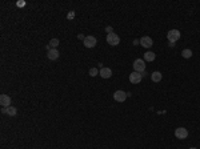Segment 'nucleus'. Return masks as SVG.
Instances as JSON below:
<instances>
[{
	"mask_svg": "<svg viewBox=\"0 0 200 149\" xmlns=\"http://www.w3.org/2000/svg\"><path fill=\"white\" fill-rule=\"evenodd\" d=\"M167 37H168V40L171 41L172 44L175 43V41H177L180 39V32L179 29H171V31H168V33H167Z\"/></svg>",
	"mask_w": 200,
	"mask_h": 149,
	"instance_id": "nucleus-2",
	"label": "nucleus"
},
{
	"mask_svg": "<svg viewBox=\"0 0 200 149\" xmlns=\"http://www.w3.org/2000/svg\"><path fill=\"white\" fill-rule=\"evenodd\" d=\"M6 113L8 116H16V113H18V111H16V108L15 106H8V108H6Z\"/></svg>",
	"mask_w": 200,
	"mask_h": 149,
	"instance_id": "nucleus-14",
	"label": "nucleus"
},
{
	"mask_svg": "<svg viewBox=\"0 0 200 149\" xmlns=\"http://www.w3.org/2000/svg\"><path fill=\"white\" fill-rule=\"evenodd\" d=\"M133 44H135V45H137V44H140V40H135V41H133Z\"/></svg>",
	"mask_w": 200,
	"mask_h": 149,
	"instance_id": "nucleus-21",
	"label": "nucleus"
},
{
	"mask_svg": "<svg viewBox=\"0 0 200 149\" xmlns=\"http://www.w3.org/2000/svg\"><path fill=\"white\" fill-rule=\"evenodd\" d=\"M133 69H135V72H139V73L144 72L145 71V61L142 60V59H136V60L133 61Z\"/></svg>",
	"mask_w": 200,
	"mask_h": 149,
	"instance_id": "nucleus-1",
	"label": "nucleus"
},
{
	"mask_svg": "<svg viewBox=\"0 0 200 149\" xmlns=\"http://www.w3.org/2000/svg\"><path fill=\"white\" fill-rule=\"evenodd\" d=\"M26 1H24V0H19V1H18V3H16V6H18L19 7V8H23V7H26Z\"/></svg>",
	"mask_w": 200,
	"mask_h": 149,
	"instance_id": "nucleus-18",
	"label": "nucleus"
},
{
	"mask_svg": "<svg viewBox=\"0 0 200 149\" xmlns=\"http://www.w3.org/2000/svg\"><path fill=\"white\" fill-rule=\"evenodd\" d=\"M98 73H99V71H98L96 68H91V69H90V76H92V77H95Z\"/></svg>",
	"mask_w": 200,
	"mask_h": 149,
	"instance_id": "nucleus-17",
	"label": "nucleus"
},
{
	"mask_svg": "<svg viewBox=\"0 0 200 149\" xmlns=\"http://www.w3.org/2000/svg\"><path fill=\"white\" fill-rule=\"evenodd\" d=\"M162 73L160 72H154V73L151 74V79H152V81H155V83H159L160 80H162Z\"/></svg>",
	"mask_w": 200,
	"mask_h": 149,
	"instance_id": "nucleus-13",
	"label": "nucleus"
},
{
	"mask_svg": "<svg viewBox=\"0 0 200 149\" xmlns=\"http://www.w3.org/2000/svg\"><path fill=\"white\" fill-rule=\"evenodd\" d=\"M175 136L179 140H184V138L188 137V131L186 128H176L175 129Z\"/></svg>",
	"mask_w": 200,
	"mask_h": 149,
	"instance_id": "nucleus-4",
	"label": "nucleus"
},
{
	"mask_svg": "<svg viewBox=\"0 0 200 149\" xmlns=\"http://www.w3.org/2000/svg\"><path fill=\"white\" fill-rule=\"evenodd\" d=\"M181 56L184 59L192 57V51H191V49H183V51H181Z\"/></svg>",
	"mask_w": 200,
	"mask_h": 149,
	"instance_id": "nucleus-15",
	"label": "nucleus"
},
{
	"mask_svg": "<svg viewBox=\"0 0 200 149\" xmlns=\"http://www.w3.org/2000/svg\"><path fill=\"white\" fill-rule=\"evenodd\" d=\"M142 79H143V76L139 72H132V73L130 74V81L132 84H139L140 81H142Z\"/></svg>",
	"mask_w": 200,
	"mask_h": 149,
	"instance_id": "nucleus-7",
	"label": "nucleus"
},
{
	"mask_svg": "<svg viewBox=\"0 0 200 149\" xmlns=\"http://www.w3.org/2000/svg\"><path fill=\"white\" fill-rule=\"evenodd\" d=\"M189 149H196V148H189Z\"/></svg>",
	"mask_w": 200,
	"mask_h": 149,
	"instance_id": "nucleus-22",
	"label": "nucleus"
},
{
	"mask_svg": "<svg viewBox=\"0 0 200 149\" xmlns=\"http://www.w3.org/2000/svg\"><path fill=\"white\" fill-rule=\"evenodd\" d=\"M107 43L110 44V45H117V44L120 43V37L117 36L115 32H112V33H108V35H107Z\"/></svg>",
	"mask_w": 200,
	"mask_h": 149,
	"instance_id": "nucleus-3",
	"label": "nucleus"
},
{
	"mask_svg": "<svg viewBox=\"0 0 200 149\" xmlns=\"http://www.w3.org/2000/svg\"><path fill=\"white\" fill-rule=\"evenodd\" d=\"M155 57H156L155 52L148 51V52H145V53H144V60H145V61H154Z\"/></svg>",
	"mask_w": 200,
	"mask_h": 149,
	"instance_id": "nucleus-12",
	"label": "nucleus"
},
{
	"mask_svg": "<svg viewBox=\"0 0 200 149\" xmlns=\"http://www.w3.org/2000/svg\"><path fill=\"white\" fill-rule=\"evenodd\" d=\"M59 44L60 43H59L58 39H52V40L49 41V47H51V48H55V49H56V47H58Z\"/></svg>",
	"mask_w": 200,
	"mask_h": 149,
	"instance_id": "nucleus-16",
	"label": "nucleus"
},
{
	"mask_svg": "<svg viewBox=\"0 0 200 149\" xmlns=\"http://www.w3.org/2000/svg\"><path fill=\"white\" fill-rule=\"evenodd\" d=\"M0 104H1V106L3 108H8V106H11V97H9L8 95H1L0 96Z\"/></svg>",
	"mask_w": 200,
	"mask_h": 149,
	"instance_id": "nucleus-9",
	"label": "nucleus"
},
{
	"mask_svg": "<svg viewBox=\"0 0 200 149\" xmlns=\"http://www.w3.org/2000/svg\"><path fill=\"white\" fill-rule=\"evenodd\" d=\"M96 45V37L93 36H85L84 37V47L85 48H93Z\"/></svg>",
	"mask_w": 200,
	"mask_h": 149,
	"instance_id": "nucleus-6",
	"label": "nucleus"
},
{
	"mask_svg": "<svg viewBox=\"0 0 200 149\" xmlns=\"http://www.w3.org/2000/svg\"><path fill=\"white\" fill-rule=\"evenodd\" d=\"M59 56H60V52L55 48H51L48 52H47V57H48L49 60H58Z\"/></svg>",
	"mask_w": 200,
	"mask_h": 149,
	"instance_id": "nucleus-8",
	"label": "nucleus"
},
{
	"mask_svg": "<svg viewBox=\"0 0 200 149\" xmlns=\"http://www.w3.org/2000/svg\"><path fill=\"white\" fill-rule=\"evenodd\" d=\"M105 29H107V32H108V33H112V28H111V27H107V28H105Z\"/></svg>",
	"mask_w": 200,
	"mask_h": 149,
	"instance_id": "nucleus-20",
	"label": "nucleus"
},
{
	"mask_svg": "<svg viewBox=\"0 0 200 149\" xmlns=\"http://www.w3.org/2000/svg\"><path fill=\"white\" fill-rule=\"evenodd\" d=\"M113 99H115V101H117V103H124L125 99H127V95H125L124 91H116L115 93H113Z\"/></svg>",
	"mask_w": 200,
	"mask_h": 149,
	"instance_id": "nucleus-5",
	"label": "nucleus"
},
{
	"mask_svg": "<svg viewBox=\"0 0 200 149\" xmlns=\"http://www.w3.org/2000/svg\"><path fill=\"white\" fill-rule=\"evenodd\" d=\"M73 17H75V12L70 11V12H68V15H67V19H68V20H72Z\"/></svg>",
	"mask_w": 200,
	"mask_h": 149,
	"instance_id": "nucleus-19",
	"label": "nucleus"
},
{
	"mask_svg": "<svg viewBox=\"0 0 200 149\" xmlns=\"http://www.w3.org/2000/svg\"><path fill=\"white\" fill-rule=\"evenodd\" d=\"M140 44H142L144 48H151V47L154 45V41H152V39L149 36H144L140 39Z\"/></svg>",
	"mask_w": 200,
	"mask_h": 149,
	"instance_id": "nucleus-10",
	"label": "nucleus"
},
{
	"mask_svg": "<svg viewBox=\"0 0 200 149\" xmlns=\"http://www.w3.org/2000/svg\"><path fill=\"white\" fill-rule=\"evenodd\" d=\"M100 76L103 79H110L112 76V71L110 68H102L100 69Z\"/></svg>",
	"mask_w": 200,
	"mask_h": 149,
	"instance_id": "nucleus-11",
	"label": "nucleus"
}]
</instances>
